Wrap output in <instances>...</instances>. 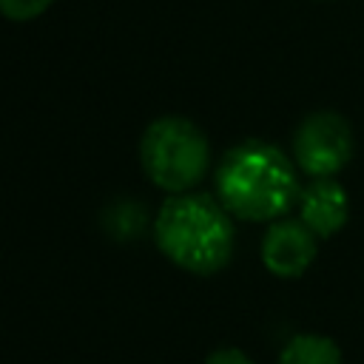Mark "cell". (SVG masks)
Segmentation results:
<instances>
[{
	"instance_id": "52a82bcc",
	"label": "cell",
	"mask_w": 364,
	"mask_h": 364,
	"mask_svg": "<svg viewBox=\"0 0 364 364\" xmlns=\"http://www.w3.org/2000/svg\"><path fill=\"white\" fill-rule=\"evenodd\" d=\"M276 364H344V361L333 338L318 333H299L282 347Z\"/></svg>"
},
{
	"instance_id": "7a4b0ae2",
	"label": "cell",
	"mask_w": 364,
	"mask_h": 364,
	"mask_svg": "<svg viewBox=\"0 0 364 364\" xmlns=\"http://www.w3.org/2000/svg\"><path fill=\"white\" fill-rule=\"evenodd\" d=\"M156 247L182 270L210 276L233 256V222L228 208L208 193H173L154 225Z\"/></svg>"
},
{
	"instance_id": "5b68a950",
	"label": "cell",
	"mask_w": 364,
	"mask_h": 364,
	"mask_svg": "<svg viewBox=\"0 0 364 364\" xmlns=\"http://www.w3.org/2000/svg\"><path fill=\"white\" fill-rule=\"evenodd\" d=\"M316 239L301 219H276L262 239V262L279 279H299L316 259Z\"/></svg>"
},
{
	"instance_id": "ba28073f",
	"label": "cell",
	"mask_w": 364,
	"mask_h": 364,
	"mask_svg": "<svg viewBox=\"0 0 364 364\" xmlns=\"http://www.w3.org/2000/svg\"><path fill=\"white\" fill-rule=\"evenodd\" d=\"M54 0H0V14L14 20V23H26L40 17Z\"/></svg>"
},
{
	"instance_id": "6da1fadb",
	"label": "cell",
	"mask_w": 364,
	"mask_h": 364,
	"mask_svg": "<svg viewBox=\"0 0 364 364\" xmlns=\"http://www.w3.org/2000/svg\"><path fill=\"white\" fill-rule=\"evenodd\" d=\"M216 193L228 213L247 222H270L293 208L301 188L284 151L262 139H245L222 156Z\"/></svg>"
},
{
	"instance_id": "9c48e42d",
	"label": "cell",
	"mask_w": 364,
	"mask_h": 364,
	"mask_svg": "<svg viewBox=\"0 0 364 364\" xmlns=\"http://www.w3.org/2000/svg\"><path fill=\"white\" fill-rule=\"evenodd\" d=\"M205 364H253V361L242 350H236V347H222V350L210 353Z\"/></svg>"
},
{
	"instance_id": "277c9868",
	"label": "cell",
	"mask_w": 364,
	"mask_h": 364,
	"mask_svg": "<svg viewBox=\"0 0 364 364\" xmlns=\"http://www.w3.org/2000/svg\"><path fill=\"white\" fill-rule=\"evenodd\" d=\"M355 139L350 122L338 111L307 114L293 134V156L307 176H336L353 159Z\"/></svg>"
},
{
	"instance_id": "8992f818",
	"label": "cell",
	"mask_w": 364,
	"mask_h": 364,
	"mask_svg": "<svg viewBox=\"0 0 364 364\" xmlns=\"http://www.w3.org/2000/svg\"><path fill=\"white\" fill-rule=\"evenodd\" d=\"M299 216L318 239H330L347 225L350 216L347 191L341 188V182H336V176L313 179L299 193Z\"/></svg>"
},
{
	"instance_id": "3957f363",
	"label": "cell",
	"mask_w": 364,
	"mask_h": 364,
	"mask_svg": "<svg viewBox=\"0 0 364 364\" xmlns=\"http://www.w3.org/2000/svg\"><path fill=\"white\" fill-rule=\"evenodd\" d=\"M208 139L185 117H162L148 125L139 145V159L148 179L168 191L185 193L208 171Z\"/></svg>"
}]
</instances>
